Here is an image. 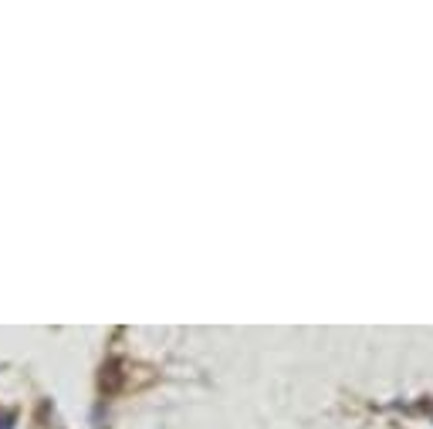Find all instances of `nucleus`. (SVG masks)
<instances>
[]
</instances>
